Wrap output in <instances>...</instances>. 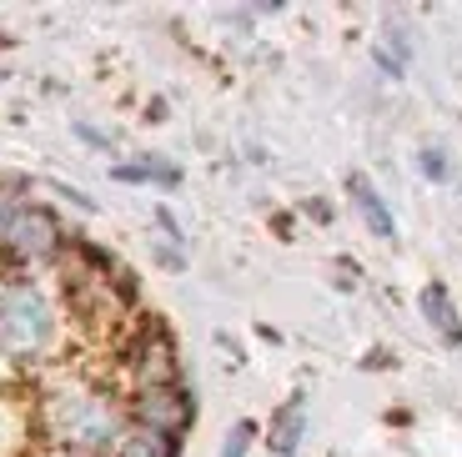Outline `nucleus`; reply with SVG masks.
I'll use <instances>...</instances> for the list:
<instances>
[{
	"instance_id": "9d476101",
	"label": "nucleus",
	"mask_w": 462,
	"mask_h": 457,
	"mask_svg": "<svg viewBox=\"0 0 462 457\" xmlns=\"http://www.w3.org/2000/svg\"><path fill=\"white\" fill-rule=\"evenodd\" d=\"M111 457H181V443H166V437H151L141 427H126V437L116 443Z\"/></svg>"
},
{
	"instance_id": "2eb2a0df",
	"label": "nucleus",
	"mask_w": 462,
	"mask_h": 457,
	"mask_svg": "<svg viewBox=\"0 0 462 457\" xmlns=\"http://www.w3.org/2000/svg\"><path fill=\"white\" fill-rule=\"evenodd\" d=\"M307 217H312V221H332V206H322V196H312V201H307Z\"/></svg>"
},
{
	"instance_id": "4468645a",
	"label": "nucleus",
	"mask_w": 462,
	"mask_h": 457,
	"mask_svg": "<svg viewBox=\"0 0 462 457\" xmlns=\"http://www.w3.org/2000/svg\"><path fill=\"white\" fill-rule=\"evenodd\" d=\"M76 136H81L86 146H101V151H111V136H106V131H91L86 121H76Z\"/></svg>"
},
{
	"instance_id": "423d86ee",
	"label": "nucleus",
	"mask_w": 462,
	"mask_h": 457,
	"mask_svg": "<svg viewBox=\"0 0 462 457\" xmlns=\"http://www.w3.org/2000/svg\"><path fill=\"white\" fill-rule=\"evenodd\" d=\"M346 196H352V206H357L362 227H367L377 241H393V237H397V217H393V206H387V196H382L377 186H372V176L352 172V176H346Z\"/></svg>"
},
{
	"instance_id": "ddd939ff",
	"label": "nucleus",
	"mask_w": 462,
	"mask_h": 457,
	"mask_svg": "<svg viewBox=\"0 0 462 457\" xmlns=\"http://www.w3.org/2000/svg\"><path fill=\"white\" fill-rule=\"evenodd\" d=\"M25 206V182H15V176H0V231L11 227V217Z\"/></svg>"
},
{
	"instance_id": "1a4fd4ad",
	"label": "nucleus",
	"mask_w": 462,
	"mask_h": 457,
	"mask_svg": "<svg viewBox=\"0 0 462 457\" xmlns=\"http://www.w3.org/2000/svg\"><path fill=\"white\" fill-rule=\"evenodd\" d=\"M116 182H126V186H166V191H176L181 186V166L166 156H136V161H116L111 166Z\"/></svg>"
},
{
	"instance_id": "f257e3e1",
	"label": "nucleus",
	"mask_w": 462,
	"mask_h": 457,
	"mask_svg": "<svg viewBox=\"0 0 462 457\" xmlns=\"http://www.w3.org/2000/svg\"><path fill=\"white\" fill-rule=\"evenodd\" d=\"M41 427H46L51 452L70 457H111L116 443L126 437V407L96 382H66L46 397L41 407Z\"/></svg>"
},
{
	"instance_id": "dca6fc26",
	"label": "nucleus",
	"mask_w": 462,
	"mask_h": 457,
	"mask_svg": "<svg viewBox=\"0 0 462 457\" xmlns=\"http://www.w3.org/2000/svg\"><path fill=\"white\" fill-rule=\"evenodd\" d=\"M46 457H70V452H46Z\"/></svg>"
},
{
	"instance_id": "39448f33",
	"label": "nucleus",
	"mask_w": 462,
	"mask_h": 457,
	"mask_svg": "<svg viewBox=\"0 0 462 457\" xmlns=\"http://www.w3.org/2000/svg\"><path fill=\"white\" fill-rule=\"evenodd\" d=\"M121 362H126L131 382L136 387H156V382H181V347H176L171 327L162 317H141L126 331V347H121Z\"/></svg>"
},
{
	"instance_id": "9b49d317",
	"label": "nucleus",
	"mask_w": 462,
	"mask_h": 457,
	"mask_svg": "<svg viewBox=\"0 0 462 457\" xmlns=\"http://www.w3.org/2000/svg\"><path fill=\"white\" fill-rule=\"evenodd\" d=\"M256 437H262V427L252 423V417H242V423H231L226 437H221V452L217 457H246L256 447Z\"/></svg>"
},
{
	"instance_id": "7ed1b4c3",
	"label": "nucleus",
	"mask_w": 462,
	"mask_h": 457,
	"mask_svg": "<svg viewBox=\"0 0 462 457\" xmlns=\"http://www.w3.org/2000/svg\"><path fill=\"white\" fill-rule=\"evenodd\" d=\"M70 247L60 217L51 211L46 201H25L21 211L11 217V227L0 231V262L11 266L15 276L31 272V266H51L60 262V252Z\"/></svg>"
},
{
	"instance_id": "6e6552de",
	"label": "nucleus",
	"mask_w": 462,
	"mask_h": 457,
	"mask_svg": "<svg viewBox=\"0 0 462 457\" xmlns=\"http://www.w3.org/2000/svg\"><path fill=\"white\" fill-rule=\"evenodd\" d=\"M417 307H422L428 327L442 337V347H462V312H457V302H452L448 286H442V282H428L422 292H417Z\"/></svg>"
},
{
	"instance_id": "f03ea898",
	"label": "nucleus",
	"mask_w": 462,
	"mask_h": 457,
	"mask_svg": "<svg viewBox=\"0 0 462 457\" xmlns=\"http://www.w3.org/2000/svg\"><path fill=\"white\" fill-rule=\"evenodd\" d=\"M60 337V312L51 292L31 276H0V357L46 362Z\"/></svg>"
},
{
	"instance_id": "f3484780",
	"label": "nucleus",
	"mask_w": 462,
	"mask_h": 457,
	"mask_svg": "<svg viewBox=\"0 0 462 457\" xmlns=\"http://www.w3.org/2000/svg\"><path fill=\"white\" fill-rule=\"evenodd\" d=\"M0 80H5V76H0Z\"/></svg>"
},
{
	"instance_id": "20e7f679",
	"label": "nucleus",
	"mask_w": 462,
	"mask_h": 457,
	"mask_svg": "<svg viewBox=\"0 0 462 457\" xmlns=\"http://www.w3.org/2000/svg\"><path fill=\"white\" fill-rule=\"evenodd\" d=\"M126 423L141 427L151 437H166V443H181L197 423V397L181 382H156V387H131L126 397Z\"/></svg>"
},
{
	"instance_id": "0eeeda50",
	"label": "nucleus",
	"mask_w": 462,
	"mask_h": 457,
	"mask_svg": "<svg viewBox=\"0 0 462 457\" xmlns=\"http://www.w3.org/2000/svg\"><path fill=\"white\" fill-rule=\"evenodd\" d=\"M301 437H307V392H291L266 423V447H272V457H297Z\"/></svg>"
},
{
	"instance_id": "f8f14e48",
	"label": "nucleus",
	"mask_w": 462,
	"mask_h": 457,
	"mask_svg": "<svg viewBox=\"0 0 462 457\" xmlns=\"http://www.w3.org/2000/svg\"><path fill=\"white\" fill-rule=\"evenodd\" d=\"M417 172L428 176V182H452V161L442 146H422L417 151Z\"/></svg>"
}]
</instances>
